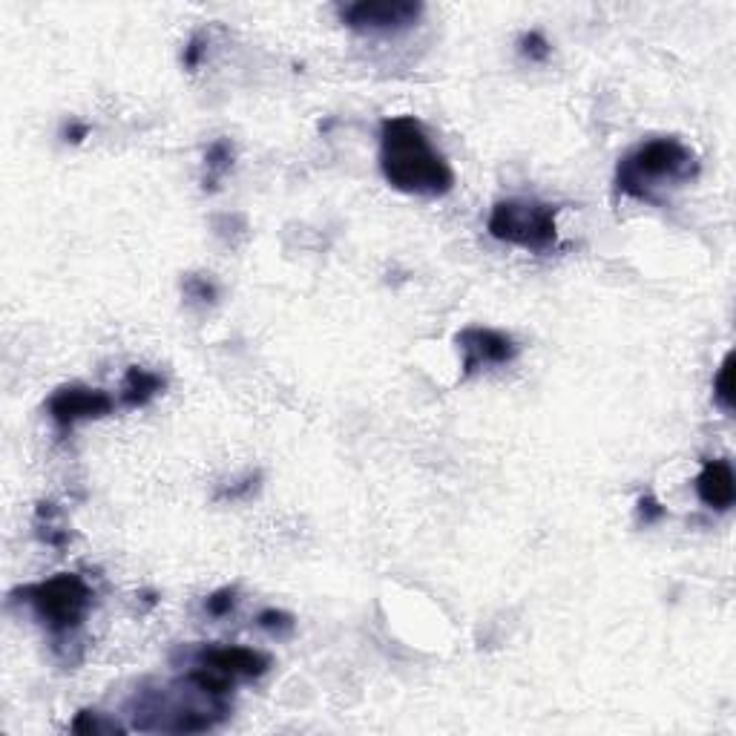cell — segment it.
Masks as SVG:
<instances>
[{
    "label": "cell",
    "mask_w": 736,
    "mask_h": 736,
    "mask_svg": "<svg viewBox=\"0 0 736 736\" xmlns=\"http://www.w3.org/2000/svg\"><path fill=\"white\" fill-rule=\"evenodd\" d=\"M233 682L207 667L159 688H141L127 702L133 728L147 734H205L230 716Z\"/></svg>",
    "instance_id": "obj_1"
},
{
    "label": "cell",
    "mask_w": 736,
    "mask_h": 736,
    "mask_svg": "<svg viewBox=\"0 0 736 736\" xmlns=\"http://www.w3.org/2000/svg\"><path fill=\"white\" fill-rule=\"evenodd\" d=\"M383 179L409 196H446L455 187V170L432 144L414 115H391L380 124Z\"/></svg>",
    "instance_id": "obj_2"
},
{
    "label": "cell",
    "mask_w": 736,
    "mask_h": 736,
    "mask_svg": "<svg viewBox=\"0 0 736 736\" xmlns=\"http://www.w3.org/2000/svg\"><path fill=\"white\" fill-rule=\"evenodd\" d=\"M699 156L679 138H650L630 150L616 167V190L627 199L659 205L670 187L690 184L699 176Z\"/></svg>",
    "instance_id": "obj_3"
},
{
    "label": "cell",
    "mask_w": 736,
    "mask_h": 736,
    "mask_svg": "<svg viewBox=\"0 0 736 736\" xmlns=\"http://www.w3.org/2000/svg\"><path fill=\"white\" fill-rule=\"evenodd\" d=\"M21 596L52 636H69L84 624L95 593L84 575L58 573L23 587Z\"/></svg>",
    "instance_id": "obj_4"
},
{
    "label": "cell",
    "mask_w": 736,
    "mask_h": 736,
    "mask_svg": "<svg viewBox=\"0 0 736 736\" xmlns=\"http://www.w3.org/2000/svg\"><path fill=\"white\" fill-rule=\"evenodd\" d=\"M558 207L538 199H504L492 207L486 230L492 239L524 248L532 253H547L558 242Z\"/></svg>",
    "instance_id": "obj_5"
},
{
    "label": "cell",
    "mask_w": 736,
    "mask_h": 736,
    "mask_svg": "<svg viewBox=\"0 0 736 736\" xmlns=\"http://www.w3.org/2000/svg\"><path fill=\"white\" fill-rule=\"evenodd\" d=\"M460 351V368L463 377H472L486 368L509 366L518 360L521 345L515 343L506 331L498 328H483V325H469L455 337Z\"/></svg>",
    "instance_id": "obj_6"
},
{
    "label": "cell",
    "mask_w": 736,
    "mask_h": 736,
    "mask_svg": "<svg viewBox=\"0 0 736 736\" xmlns=\"http://www.w3.org/2000/svg\"><path fill=\"white\" fill-rule=\"evenodd\" d=\"M423 3L414 0H357L340 6V21L357 32H400L420 21Z\"/></svg>",
    "instance_id": "obj_7"
},
{
    "label": "cell",
    "mask_w": 736,
    "mask_h": 736,
    "mask_svg": "<svg viewBox=\"0 0 736 736\" xmlns=\"http://www.w3.org/2000/svg\"><path fill=\"white\" fill-rule=\"evenodd\" d=\"M115 409V400L104 389H92V386H81V383H72V386H61V389L52 391L49 403H46V412L52 417V423L69 432L75 429L78 423L84 420H98V417H107Z\"/></svg>",
    "instance_id": "obj_8"
},
{
    "label": "cell",
    "mask_w": 736,
    "mask_h": 736,
    "mask_svg": "<svg viewBox=\"0 0 736 736\" xmlns=\"http://www.w3.org/2000/svg\"><path fill=\"white\" fill-rule=\"evenodd\" d=\"M196 665L207 667L213 673L228 676L230 682L236 679H259L268 673L271 656L253 647H239V644H225V647H205L196 653Z\"/></svg>",
    "instance_id": "obj_9"
},
{
    "label": "cell",
    "mask_w": 736,
    "mask_h": 736,
    "mask_svg": "<svg viewBox=\"0 0 736 736\" xmlns=\"http://www.w3.org/2000/svg\"><path fill=\"white\" fill-rule=\"evenodd\" d=\"M693 489H696L699 501L708 506V509L728 512L736 501V475L731 460H708L699 469V475L693 481Z\"/></svg>",
    "instance_id": "obj_10"
},
{
    "label": "cell",
    "mask_w": 736,
    "mask_h": 736,
    "mask_svg": "<svg viewBox=\"0 0 736 736\" xmlns=\"http://www.w3.org/2000/svg\"><path fill=\"white\" fill-rule=\"evenodd\" d=\"M164 389H167V380L161 377L159 371H150L144 366H130L127 374H124V383H121V403L127 409H144Z\"/></svg>",
    "instance_id": "obj_11"
},
{
    "label": "cell",
    "mask_w": 736,
    "mask_h": 736,
    "mask_svg": "<svg viewBox=\"0 0 736 736\" xmlns=\"http://www.w3.org/2000/svg\"><path fill=\"white\" fill-rule=\"evenodd\" d=\"M233 159H236V147L230 138H216L205 153V179L202 187L207 193L219 190V182L233 170Z\"/></svg>",
    "instance_id": "obj_12"
},
{
    "label": "cell",
    "mask_w": 736,
    "mask_h": 736,
    "mask_svg": "<svg viewBox=\"0 0 736 736\" xmlns=\"http://www.w3.org/2000/svg\"><path fill=\"white\" fill-rule=\"evenodd\" d=\"M35 527H38V538L44 541L46 547H55V550H64L69 544V529L61 524V512L55 504H38L35 512Z\"/></svg>",
    "instance_id": "obj_13"
},
{
    "label": "cell",
    "mask_w": 736,
    "mask_h": 736,
    "mask_svg": "<svg viewBox=\"0 0 736 736\" xmlns=\"http://www.w3.org/2000/svg\"><path fill=\"white\" fill-rule=\"evenodd\" d=\"M713 400L725 414H734V354H725L713 377Z\"/></svg>",
    "instance_id": "obj_14"
},
{
    "label": "cell",
    "mask_w": 736,
    "mask_h": 736,
    "mask_svg": "<svg viewBox=\"0 0 736 736\" xmlns=\"http://www.w3.org/2000/svg\"><path fill=\"white\" fill-rule=\"evenodd\" d=\"M72 734H124L127 728H121L115 719H110L107 713L101 711H81L72 725H69Z\"/></svg>",
    "instance_id": "obj_15"
},
{
    "label": "cell",
    "mask_w": 736,
    "mask_h": 736,
    "mask_svg": "<svg viewBox=\"0 0 736 736\" xmlns=\"http://www.w3.org/2000/svg\"><path fill=\"white\" fill-rule=\"evenodd\" d=\"M518 49H521V55L527 58L529 64H544L547 58H550L552 46L550 41L541 35V32H527V35H521V41H518Z\"/></svg>",
    "instance_id": "obj_16"
},
{
    "label": "cell",
    "mask_w": 736,
    "mask_h": 736,
    "mask_svg": "<svg viewBox=\"0 0 736 736\" xmlns=\"http://www.w3.org/2000/svg\"><path fill=\"white\" fill-rule=\"evenodd\" d=\"M182 288H184V294H187L190 299H196V302H216V297H219L216 285H213L207 276H196V274L184 276Z\"/></svg>",
    "instance_id": "obj_17"
},
{
    "label": "cell",
    "mask_w": 736,
    "mask_h": 736,
    "mask_svg": "<svg viewBox=\"0 0 736 736\" xmlns=\"http://www.w3.org/2000/svg\"><path fill=\"white\" fill-rule=\"evenodd\" d=\"M256 624L262 627V630H271V633H291L294 630V616L291 613H285V610H262L259 613V619H256Z\"/></svg>",
    "instance_id": "obj_18"
},
{
    "label": "cell",
    "mask_w": 736,
    "mask_h": 736,
    "mask_svg": "<svg viewBox=\"0 0 736 736\" xmlns=\"http://www.w3.org/2000/svg\"><path fill=\"white\" fill-rule=\"evenodd\" d=\"M233 607H236V590L233 587H222V590L210 593L205 601V610L210 616H216V619L228 616Z\"/></svg>",
    "instance_id": "obj_19"
},
{
    "label": "cell",
    "mask_w": 736,
    "mask_h": 736,
    "mask_svg": "<svg viewBox=\"0 0 736 736\" xmlns=\"http://www.w3.org/2000/svg\"><path fill=\"white\" fill-rule=\"evenodd\" d=\"M205 52H207V38L202 35V32H196L190 41H187V46H184V52H182V64L187 69H196L199 64H202V58H205Z\"/></svg>",
    "instance_id": "obj_20"
},
{
    "label": "cell",
    "mask_w": 736,
    "mask_h": 736,
    "mask_svg": "<svg viewBox=\"0 0 736 736\" xmlns=\"http://www.w3.org/2000/svg\"><path fill=\"white\" fill-rule=\"evenodd\" d=\"M639 518H642L644 524H656V521L665 518V506L659 504L653 495H642L639 498Z\"/></svg>",
    "instance_id": "obj_21"
},
{
    "label": "cell",
    "mask_w": 736,
    "mask_h": 736,
    "mask_svg": "<svg viewBox=\"0 0 736 736\" xmlns=\"http://www.w3.org/2000/svg\"><path fill=\"white\" fill-rule=\"evenodd\" d=\"M256 483H259V475H248L245 481H239L236 486H228V489H222V492H219V498H230V501H236V498H245V495H251L253 489H256Z\"/></svg>",
    "instance_id": "obj_22"
},
{
    "label": "cell",
    "mask_w": 736,
    "mask_h": 736,
    "mask_svg": "<svg viewBox=\"0 0 736 736\" xmlns=\"http://www.w3.org/2000/svg\"><path fill=\"white\" fill-rule=\"evenodd\" d=\"M90 136V127L87 124H78V121H69L67 127H64V138L72 141V144H78V141H84V138Z\"/></svg>",
    "instance_id": "obj_23"
}]
</instances>
